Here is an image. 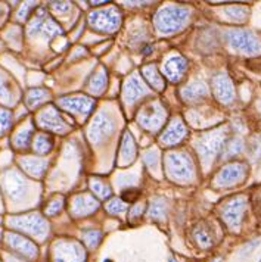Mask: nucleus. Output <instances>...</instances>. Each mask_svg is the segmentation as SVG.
Listing matches in <instances>:
<instances>
[{
	"instance_id": "obj_9",
	"label": "nucleus",
	"mask_w": 261,
	"mask_h": 262,
	"mask_svg": "<svg viewBox=\"0 0 261 262\" xmlns=\"http://www.w3.org/2000/svg\"><path fill=\"white\" fill-rule=\"evenodd\" d=\"M260 243H261L260 240H254V242H249L248 245H245V246H244V249L240 250V258H247L248 255H251L254 250L260 246Z\"/></svg>"
},
{
	"instance_id": "obj_1",
	"label": "nucleus",
	"mask_w": 261,
	"mask_h": 262,
	"mask_svg": "<svg viewBox=\"0 0 261 262\" xmlns=\"http://www.w3.org/2000/svg\"><path fill=\"white\" fill-rule=\"evenodd\" d=\"M227 43L237 52L242 53H257L260 52V40L252 33L245 30H232L226 34Z\"/></svg>"
},
{
	"instance_id": "obj_16",
	"label": "nucleus",
	"mask_w": 261,
	"mask_h": 262,
	"mask_svg": "<svg viewBox=\"0 0 261 262\" xmlns=\"http://www.w3.org/2000/svg\"><path fill=\"white\" fill-rule=\"evenodd\" d=\"M213 262H223V261H222V259H215V261H213Z\"/></svg>"
},
{
	"instance_id": "obj_2",
	"label": "nucleus",
	"mask_w": 261,
	"mask_h": 262,
	"mask_svg": "<svg viewBox=\"0 0 261 262\" xmlns=\"http://www.w3.org/2000/svg\"><path fill=\"white\" fill-rule=\"evenodd\" d=\"M245 209V203L242 199H237L235 202H232L225 211V220L227 221V224L233 228H236L240 224V216L242 212Z\"/></svg>"
},
{
	"instance_id": "obj_18",
	"label": "nucleus",
	"mask_w": 261,
	"mask_h": 262,
	"mask_svg": "<svg viewBox=\"0 0 261 262\" xmlns=\"http://www.w3.org/2000/svg\"><path fill=\"white\" fill-rule=\"evenodd\" d=\"M258 262H261V258H260V261H258Z\"/></svg>"
},
{
	"instance_id": "obj_12",
	"label": "nucleus",
	"mask_w": 261,
	"mask_h": 262,
	"mask_svg": "<svg viewBox=\"0 0 261 262\" xmlns=\"http://www.w3.org/2000/svg\"><path fill=\"white\" fill-rule=\"evenodd\" d=\"M227 15H230L233 19H236V21H244L245 19V16L248 15V12H245L244 9H229L227 11Z\"/></svg>"
},
{
	"instance_id": "obj_7",
	"label": "nucleus",
	"mask_w": 261,
	"mask_h": 262,
	"mask_svg": "<svg viewBox=\"0 0 261 262\" xmlns=\"http://www.w3.org/2000/svg\"><path fill=\"white\" fill-rule=\"evenodd\" d=\"M207 95V89H205V85L204 84H192L189 89L185 92V96L190 99V100H195V99H199L202 96Z\"/></svg>"
},
{
	"instance_id": "obj_6",
	"label": "nucleus",
	"mask_w": 261,
	"mask_h": 262,
	"mask_svg": "<svg viewBox=\"0 0 261 262\" xmlns=\"http://www.w3.org/2000/svg\"><path fill=\"white\" fill-rule=\"evenodd\" d=\"M186 70V62L183 59H173L171 62H168L166 67L167 74L171 77V80L177 81L180 78V75Z\"/></svg>"
},
{
	"instance_id": "obj_15",
	"label": "nucleus",
	"mask_w": 261,
	"mask_h": 262,
	"mask_svg": "<svg viewBox=\"0 0 261 262\" xmlns=\"http://www.w3.org/2000/svg\"><path fill=\"white\" fill-rule=\"evenodd\" d=\"M170 262H176V259H174V258H171V259H170Z\"/></svg>"
},
{
	"instance_id": "obj_11",
	"label": "nucleus",
	"mask_w": 261,
	"mask_h": 262,
	"mask_svg": "<svg viewBox=\"0 0 261 262\" xmlns=\"http://www.w3.org/2000/svg\"><path fill=\"white\" fill-rule=\"evenodd\" d=\"M9 121H11L9 114H8V112L0 111V134H2L3 131H6L8 128H9Z\"/></svg>"
},
{
	"instance_id": "obj_4",
	"label": "nucleus",
	"mask_w": 261,
	"mask_h": 262,
	"mask_svg": "<svg viewBox=\"0 0 261 262\" xmlns=\"http://www.w3.org/2000/svg\"><path fill=\"white\" fill-rule=\"evenodd\" d=\"M8 242H9V245L12 246V249H15L16 252H19L21 255L30 256V258H34V256H36V248H34V245H31L28 240L18 237V236H15V234H8Z\"/></svg>"
},
{
	"instance_id": "obj_8",
	"label": "nucleus",
	"mask_w": 261,
	"mask_h": 262,
	"mask_svg": "<svg viewBox=\"0 0 261 262\" xmlns=\"http://www.w3.org/2000/svg\"><path fill=\"white\" fill-rule=\"evenodd\" d=\"M195 237L198 240V243L201 245L202 248H210L211 246V237L208 236V233L207 231H204V230H199V231H196L195 233Z\"/></svg>"
},
{
	"instance_id": "obj_17",
	"label": "nucleus",
	"mask_w": 261,
	"mask_h": 262,
	"mask_svg": "<svg viewBox=\"0 0 261 262\" xmlns=\"http://www.w3.org/2000/svg\"><path fill=\"white\" fill-rule=\"evenodd\" d=\"M11 262H18V261H13V259H11Z\"/></svg>"
},
{
	"instance_id": "obj_10",
	"label": "nucleus",
	"mask_w": 261,
	"mask_h": 262,
	"mask_svg": "<svg viewBox=\"0 0 261 262\" xmlns=\"http://www.w3.org/2000/svg\"><path fill=\"white\" fill-rule=\"evenodd\" d=\"M84 238H86V243H87L90 248H95L96 245L99 243V240H101V234L96 233V231H89V233L84 234Z\"/></svg>"
},
{
	"instance_id": "obj_5",
	"label": "nucleus",
	"mask_w": 261,
	"mask_h": 262,
	"mask_svg": "<svg viewBox=\"0 0 261 262\" xmlns=\"http://www.w3.org/2000/svg\"><path fill=\"white\" fill-rule=\"evenodd\" d=\"M244 169H245L244 165H230V167L225 168L223 172H222L220 177H218V181H220L222 184H233L235 181H237L239 179H242Z\"/></svg>"
},
{
	"instance_id": "obj_3",
	"label": "nucleus",
	"mask_w": 261,
	"mask_h": 262,
	"mask_svg": "<svg viewBox=\"0 0 261 262\" xmlns=\"http://www.w3.org/2000/svg\"><path fill=\"white\" fill-rule=\"evenodd\" d=\"M214 84H215V93L218 96V99L225 103H230L233 100V89L229 78L225 75H220L218 78H215Z\"/></svg>"
},
{
	"instance_id": "obj_14",
	"label": "nucleus",
	"mask_w": 261,
	"mask_h": 262,
	"mask_svg": "<svg viewBox=\"0 0 261 262\" xmlns=\"http://www.w3.org/2000/svg\"><path fill=\"white\" fill-rule=\"evenodd\" d=\"M137 196H139V191L137 190H129L123 194V198H124L126 201H129V199H136Z\"/></svg>"
},
{
	"instance_id": "obj_13",
	"label": "nucleus",
	"mask_w": 261,
	"mask_h": 262,
	"mask_svg": "<svg viewBox=\"0 0 261 262\" xmlns=\"http://www.w3.org/2000/svg\"><path fill=\"white\" fill-rule=\"evenodd\" d=\"M50 143H45V137H38L36 142V150L37 152H49Z\"/></svg>"
}]
</instances>
